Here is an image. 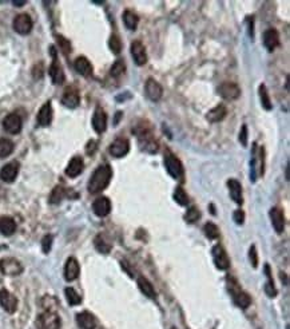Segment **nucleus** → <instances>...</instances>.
<instances>
[{
	"label": "nucleus",
	"instance_id": "1",
	"mask_svg": "<svg viewBox=\"0 0 290 329\" xmlns=\"http://www.w3.org/2000/svg\"><path fill=\"white\" fill-rule=\"evenodd\" d=\"M111 177H113V169L110 168V164H102V166H99L94 172L91 178H90L88 191L91 194H96L104 190L108 186V183H110Z\"/></svg>",
	"mask_w": 290,
	"mask_h": 329
},
{
	"label": "nucleus",
	"instance_id": "2",
	"mask_svg": "<svg viewBox=\"0 0 290 329\" xmlns=\"http://www.w3.org/2000/svg\"><path fill=\"white\" fill-rule=\"evenodd\" d=\"M62 321L56 312L44 311L37 320L38 329H60Z\"/></svg>",
	"mask_w": 290,
	"mask_h": 329
},
{
	"label": "nucleus",
	"instance_id": "3",
	"mask_svg": "<svg viewBox=\"0 0 290 329\" xmlns=\"http://www.w3.org/2000/svg\"><path fill=\"white\" fill-rule=\"evenodd\" d=\"M0 272L6 276H19L23 273V265L20 261L14 258V257H6L0 260Z\"/></svg>",
	"mask_w": 290,
	"mask_h": 329
},
{
	"label": "nucleus",
	"instance_id": "4",
	"mask_svg": "<svg viewBox=\"0 0 290 329\" xmlns=\"http://www.w3.org/2000/svg\"><path fill=\"white\" fill-rule=\"evenodd\" d=\"M165 166L170 177H173L174 179H180L184 177V166L180 163L178 158L171 153H167L165 155Z\"/></svg>",
	"mask_w": 290,
	"mask_h": 329
},
{
	"label": "nucleus",
	"instance_id": "5",
	"mask_svg": "<svg viewBox=\"0 0 290 329\" xmlns=\"http://www.w3.org/2000/svg\"><path fill=\"white\" fill-rule=\"evenodd\" d=\"M12 26H14V29L20 35H27V34L31 32V29H32V19L31 16L27 14H19L16 18L14 19V23H12Z\"/></svg>",
	"mask_w": 290,
	"mask_h": 329
},
{
	"label": "nucleus",
	"instance_id": "6",
	"mask_svg": "<svg viewBox=\"0 0 290 329\" xmlns=\"http://www.w3.org/2000/svg\"><path fill=\"white\" fill-rule=\"evenodd\" d=\"M0 307L3 308L7 313H15L18 309V299L10 293L7 289L0 290Z\"/></svg>",
	"mask_w": 290,
	"mask_h": 329
},
{
	"label": "nucleus",
	"instance_id": "7",
	"mask_svg": "<svg viewBox=\"0 0 290 329\" xmlns=\"http://www.w3.org/2000/svg\"><path fill=\"white\" fill-rule=\"evenodd\" d=\"M218 92L220 95L222 96L226 101H234V99L238 98L241 95V88L237 83H233V82H224L221 84L220 88H218Z\"/></svg>",
	"mask_w": 290,
	"mask_h": 329
},
{
	"label": "nucleus",
	"instance_id": "8",
	"mask_svg": "<svg viewBox=\"0 0 290 329\" xmlns=\"http://www.w3.org/2000/svg\"><path fill=\"white\" fill-rule=\"evenodd\" d=\"M213 261L215 264V267L220 269V271H226L230 267V260H229L228 253L225 252V249L221 245H215L213 248Z\"/></svg>",
	"mask_w": 290,
	"mask_h": 329
},
{
	"label": "nucleus",
	"instance_id": "9",
	"mask_svg": "<svg viewBox=\"0 0 290 329\" xmlns=\"http://www.w3.org/2000/svg\"><path fill=\"white\" fill-rule=\"evenodd\" d=\"M144 91H146L147 98L153 101V102H158L159 99L163 95V88H162L161 84L158 82L153 79V78H149L144 84Z\"/></svg>",
	"mask_w": 290,
	"mask_h": 329
},
{
	"label": "nucleus",
	"instance_id": "10",
	"mask_svg": "<svg viewBox=\"0 0 290 329\" xmlns=\"http://www.w3.org/2000/svg\"><path fill=\"white\" fill-rule=\"evenodd\" d=\"M130 51H131V56L134 59V62L138 64V66H144L147 63V54H146V48H144L143 43L140 41H134L131 43V47H130Z\"/></svg>",
	"mask_w": 290,
	"mask_h": 329
},
{
	"label": "nucleus",
	"instance_id": "11",
	"mask_svg": "<svg viewBox=\"0 0 290 329\" xmlns=\"http://www.w3.org/2000/svg\"><path fill=\"white\" fill-rule=\"evenodd\" d=\"M22 118L19 117L18 114H8L7 117L4 118L3 128L8 134H19L22 131Z\"/></svg>",
	"mask_w": 290,
	"mask_h": 329
},
{
	"label": "nucleus",
	"instance_id": "12",
	"mask_svg": "<svg viewBox=\"0 0 290 329\" xmlns=\"http://www.w3.org/2000/svg\"><path fill=\"white\" fill-rule=\"evenodd\" d=\"M130 150V142L126 138H118L110 145V154L115 158L125 157Z\"/></svg>",
	"mask_w": 290,
	"mask_h": 329
},
{
	"label": "nucleus",
	"instance_id": "13",
	"mask_svg": "<svg viewBox=\"0 0 290 329\" xmlns=\"http://www.w3.org/2000/svg\"><path fill=\"white\" fill-rule=\"evenodd\" d=\"M229 289H230V292H232V296H233V300H234V303L237 304L239 308L246 309V308L250 305V303H251L249 294H247L246 292H243L242 289L239 288L237 284H235V285H230L229 286Z\"/></svg>",
	"mask_w": 290,
	"mask_h": 329
},
{
	"label": "nucleus",
	"instance_id": "14",
	"mask_svg": "<svg viewBox=\"0 0 290 329\" xmlns=\"http://www.w3.org/2000/svg\"><path fill=\"white\" fill-rule=\"evenodd\" d=\"M19 174V163L18 162H10V163L4 164L2 170H0V179L4 182L11 183L14 182Z\"/></svg>",
	"mask_w": 290,
	"mask_h": 329
},
{
	"label": "nucleus",
	"instance_id": "15",
	"mask_svg": "<svg viewBox=\"0 0 290 329\" xmlns=\"http://www.w3.org/2000/svg\"><path fill=\"white\" fill-rule=\"evenodd\" d=\"M92 127L98 134L106 131L107 128V115L102 107H96L95 113L92 115Z\"/></svg>",
	"mask_w": 290,
	"mask_h": 329
},
{
	"label": "nucleus",
	"instance_id": "16",
	"mask_svg": "<svg viewBox=\"0 0 290 329\" xmlns=\"http://www.w3.org/2000/svg\"><path fill=\"white\" fill-rule=\"evenodd\" d=\"M52 55H54V62H52L51 67H50V77H51V81L54 84H62L64 82V73H63L62 66L59 64L58 59H56V54L54 52V47H51Z\"/></svg>",
	"mask_w": 290,
	"mask_h": 329
},
{
	"label": "nucleus",
	"instance_id": "17",
	"mask_svg": "<svg viewBox=\"0 0 290 329\" xmlns=\"http://www.w3.org/2000/svg\"><path fill=\"white\" fill-rule=\"evenodd\" d=\"M92 210L98 217H106L111 212V202L107 197L96 198L92 204Z\"/></svg>",
	"mask_w": 290,
	"mask_h": 329
},
{
	"label": "nucleus",
	"instance_id": "18",
	"mask_svg": "<svg viewBox=\"0 0 290 329\" xmlns=\"http://www.w3.org/2000/svg\"><path fill=\"white\" fill-rule=\"evenodd\" d=\"M279 35L276 29L269 28L264 32V46L269 52H273L278 47Z\"/></svg>",
	"mask_w": 290,
	"mask_h": 329
},
{
	"label": "nucleus",
	"instance_id": "19",
	"mask_svg": "<svg viewBox=\"0 0 290 329\" xmlns=\"http://www.w3.org/2000/svg\"><path fill=\"white\" fill-rule=\"evenodd\" d=\"M79 272H81L79 262L77 261V258L70 257L66 261V265H64V278H66L67 281H74L79 276Z\"/></svg>",
	"mask_w": 290,
	"mask_h": 329
},
{
	"label": "nucleus",
	"instance_id": "20",
	"mask_svg": "<svg viewBox=\"0 0 290 329\" xmlns=\"http://www.w3.org/2000/svg\"><path fill=\"white\" fill-rule=\"evenodd\" d=\"M79 102H81V98H79V94L75 88L68 87L64 90L62 96V103L64 106L68 107V109H75V107H78Z\"/></svg>",
	"mask_w": 290,
	"mask_h": 329
},
{
	"label": "nucleus",
	"instance_id": "21",
	"mask_svg": "<svg viewBox=\"0 0 290 329\" xmlns=\"http://www.w3.org/2000/svg\"><path fill=\"white\" fill-rule=\"evenodd\" d=\"M52 115H54V113H52L51 102H46L41 107L39 113H38V123H39V126H42V127L48 126L52 122Z\"/></svg>",
	"mask_w": 290,
	"mask_h": 329
},
{
	"label": "nucleus",
	"instance_id": "22",
	"mask_svg": "<svg viewBox=\"0 0 290 329\" xmlns=\"http://www.w3.org/2000/svg\"><path fill=\"white\" fill-rule=\"evenodd\" d=\"M138 141H139L140 150H143L150 154H154L158 151V142L155 141L153 133H151V134H147V136L139 137Z\"/></svg>",
	"mask_w": 290,
	"mask_h": 329
},
{
	"label": "nucleus",
	"instance_id": "23",
	"mask_svg": "<svg viewBox=\"0 0 290 329\" xmlns=\"http://www.w3.org/2000/svg\"><path fill=\"white\" fill-rule=\"evenodd\" d=\"M85 169V162L81 157H74L70 161V163L67 164L66 168V174L70 178H75V177L81 176L82 172Z\"/></svg>",
	"mask_w": 290,
	"mask_h": 329
},
{
	"label": "nucleus",
	"instance_id": "24",
	"mask_svg": "<svg viewBox=\"0 0 290 329\" xmlns=\"http://www.w3.org/2000/svg\"><path fill=\"white\" fill-rule=\"evenodd\" d=\"M270 219H272V225L277 233H282L285 229V217L281 209L273 208L270 210Z\"/></svg>",
	"mask_w": 290,
	"mask_h": 329
},
{
	"label": "nucleus",
	"instance_id": "25",
	"mask_svg": "<svg viewBox=\"0 0 290 329\" xmlns=\"http://www.w3.org/2000/svg\"><path fill=\"white\" fill-rule=\"evenodd\" d=\"M77 322L81 329H95L96 318L90 312H82L77 316Z\"/></svg>",
	"mask_w": 290,
	"mask_h": 329
},
{
	"label": "nucleus",
	"instance_id": "26",
	"mask_svg": "<svg viewBox=\"0 0 290 329\" xmlns=\"http://www.w3.org/2000/svg\"><path fill=\"white\" fill-rule=\"evenodd\" d=\"M229 190H230V197H232L233 201L238 205H242L243 202V195H242V186L241 183L237 181V179H229L228 182Z\"/></svg>",
	"mask_w": 290,
	"mask_h": 329
},
{
	"label": "nucleus",
	"instance_id": "27",
	"mask_svg": "<svg viewBox=\"0 0 290 329\" xmlns=\"http://www.w3.org/2000/svg\"><path fill=\"white\" fill-rule=\"evenodd\" d=\"M74 67L77 70V73H79L83 77H91L92 75L91 63H90V60L86 56H79V58L75 59Z\"/></svg>",
	"mask_w": 290,
	"mask_h": 329
},
{
	"label": "nucleus",
	"instance_id": "28",
	"mask_svg": "<svg viewBox=\"0 0 290 329\" xmlns=\"http://www.w3.org/2000/svg\"><path fill=\"white\" fill-rule=\"evenodd\" d=\"M16 232V222L10 216L0 217V233L3 236H12Z\"/></svg>",
	"mask_w": 290,
	"mask_h": 329
},
{
	"label": "nucleus",
	"instance_id": "29",
	"mask_svg": "<svg viewBox=\"0 0 290 329\" xmlns=\"http://www.w3.org/2000/svg\"><path fill=\"white\" fill-rule=\"evenodd\" d=\"M226 114H228V110L224 105H218L217 107H214L207 113V119L211 123H217V122H221L226 117Z\"/></svg>",
	"mask_w": 290,
	"mask_h": 329
},
{
	"label": "nucleus",
	"instance_id": "30",
	"mask_svg": "<svg viewBox=\"0 0 290 329\" xmlns=\"http://www.w3.org/2000/svg\"><path fill=\"white\" fill-rule=\"evenodd\" d=\"M138 286H139V289L142 290V293H143L144 296H147L149 299H155V297H157L154 286H153V284H151L147 278L144 277L138 278Z\"/></svg>",
	"mask_w": 290,
	"mask_h": 329
},
{
	"label": "nucleus",
	"instance_id": "31",
	"mask_svg": "<svg viewBox=\"0 0 290 329\" xmlns=\"http://www.w3.org/2000/svg\"><path fill=\"white\" fill-rule=\"evenodd\" d=\"M123 23L125 26L127 27V29H131V31H135L136 27H138V23H139V18L135 12L130 11V10H126L123 12Z\"/></svg>",
	"mask_w": 290,
	"mask_h": 329
},
{
	"label": "nucleus",
	"instance_id": "32",
	"mask_svg": "<svg viewBox=\"0 0 290 329\" xmlns=\"http://www.w3.org/2000/svg\"><path fill=\"white\" fill-rule=\"evenodd\" d=\"M132 133L139 138V137L151 134V133H153V127H151V124L147 121H139L132 127Z\"/></svg>",
	"mask_w": 290,
	"mask_h": 329
},
{
	"label": "nucleus",
	"instance_id": "33",
	"mask_svg": "<svg viewBox=\"0 0 290 329\" xmlns=\"http://www.w3.org/2000/svg\"><path fill=\"white\" fill-rule=\"evenodd\" d=\"M14 151V143L7 138H0V158H6L11 155Z\"/></svg>",
	"mask_w": 290,
	"mask_h": 329
},
{
	"label": "nucleus",
	"instance_id": "34",
	"mask_svg": "<svg viewBox=\"0 0 290 329\" xmlns=\"http://www.w3.org/2000/svg\"><path fill=\"white\" fill-rule=\"evenodd\" d=\"M260 99H261L262 107L265 110H272V101H270V96H269L268 88L265 84H261L260 86Z\"/></svg>",
	"mask_w": 290,
	"mask_h": 329
},
{
	"label": "nucleus",
	"instance_id": "35",
	"mask_svg": "<svg viewBox=\"0 0 290 329\" xmlns=\"http://www.w3.org/2000/svg\"><path fill=\"white\" fill-rule=\"evenodd\" d=\"M64 294H66V299L70 305H79L82 303V297L78 294L77 290L74 288H66Z\"/></svg>",
	"mask_w": 290,
	"mask_h": 329
},
{
	"label": "nucleus",
	"instance_id": "36",
	"mask_svg": "<svg viewBox=\"0 0 290 329\" xmlns=\"http://www.w3.org/2000/svg\"><path fill=\"white\" fill-rule=\"evenodd\" d=\"M203 233L210 240H215V238L220 237V229H218L217 225H214L211 222L206 223L205 226H203Z\"/></svg>",
	"mask_w": 290,
	"mask_h": 329
},
{
	"label": "nucleus",
	"instance_id": "37",
	"mask_svg": "<svg viewBox=\"0 0 290 329\" xmlns=\"http://www.w3.org/2000/svg\"><path fill=\"white\" fill-rule=\"evenodd\" d=\"M64 197H66V189L62 186H56L54 187V190L50 195V202L51 204H59Z\"/></svg>",
	"mask_w": 290,
	"mask_h": 329
},
{
	"label": "nucleus",
	"instance_id": "38",
	"mask_svg": "<svg viewBox=\"0 0 290 329\" xmlns=\"http://www.w3.org/2000/svg\"><path fill=\"white\" fill-rule=\"evenodd\" d=\"M125 71H126V64L123 60H117V62H115L110 69L111 77H114V78H119L121 75H123V74H125Z\"/></svg>",
	"mask_w": 290,
	"mask_h": 329
},
{
	"label": "nucleus",
	"instance_id": "39",
	"mask_svg": "<svg viewBox=\"0 0 290 329\" xmlns=\"http://www.w3.org/2000/svg\"><path fill=\"white\" fill-rule=\"evenodd\" d=\"M174 200L176 201V204H179L182 206H186L189 204L188 194L182 187H176L175 191H174Z\"/></svg>",
	"mask_w": 290,
	"mask_h": 329
},
{
	"label": "nucleus",
	"instance_id": "40",
	"mask_svg": "<svg viewBox=\"0 0 290 329\" xmlns=\"http://www.w3.org/2000/svg\"><path fill=\"white\" fill-rule=\"evenodd\" d=\"M94 244H95L96 250H98V252H100V253H103V254H107V253H108L111 250V245H110V244H107V242L104 241V238H103L102 236H98V237L95 238Z\"/></svg>",
	"mask_w": 290,
	"mask_h": 329
},
{
	"label": "nucleus",
	"instance_id": "41",
	"mask_svg": "<svg viewBox=\"0 0 290 329\" xmlns=\"http://www.w3.org/2000/svg\"><path fill=\"white\" fill-rule=\"evenodd\" d=\"M42 307H43L46 311L55 312L56 307H58V301L52 296H44L43 299H42Z\"/></svg>",
	"mask_w": 290,
	"mask_h": 329
},
{
	"label": "nucleus",
	"instance_id": "42",
	"mask_svg": "<svg viewBox=\"0 0 290 329\" xmlns=\"http://www.w3.org/2000/svg\"><path fill=\"white\" fill-rule=\"evenodd\" d=\"M108 46H110V50L114 54H121L122 51V42H121V38L118 37V35H111L110 41H108Z\"/></svg>",
	"mask_w": 290,
	"mask_h": 329
},
{
	"label": "nucleus",
	"instance_id": "43",
	"mask_svg": "<svg viewBox=\"0 0 290 329\" xmlns=\"http://www.w3.org/2000/svg\"><path fill=\"white\" fill-rule=\"evenodd\" d=\"M199 217H201V213H199L198 208H195V206H191V208L189 209V212L186 213V219H188V222L190 223L198 221Z\"/></svg>",
	"mask_w": 290,
	"mask_h": 329
},
{
	"label": "nucleus",
	"instance_id": "44",
	"mask_svg": "<svg viewBox=\"0 0 290 329\" xmlns=\"http://www.w3.org/2000/svg\"><path fill=\"white\" fill-rule=\"evenodd\" d=\"M269 281L266 282V285H265V292L268 294L269 297H276L277 296V289L274 286V282H273L272 278H268Z\"/></svg>",
	"mask_w": 290,
	"mask_h": 329
},
{
	"label": "nucleus",
	"instance_id": "45",
	"mask_svg": "<svg viewBox=\"0 0 290 329\" xmlns=\"http://www.w3.org/2000/svg\"><path fill=\"white\" fill-rule=\"evenodd\" d=\"M52 246V236H44V238L42 240V249L44 253H48L51 250Z\"/></svg>",
	"mask_w": 290,
	"mask_h": 329
},
{
	"label": "nucleus",
	"instance_id": "46",
	"mask_svg": "<svg viewBox=\"0 0 290 329\" xmlns=\"http://www.w3.org/2000/svg\"><path fill=\"white\" fill-rule=\"evenodd\" d=\"M249 258H250V262H251V265H253V268H257L258 267V254H257V249H256V246L254 245L250 248Z\"/></svg>",
	"mask_w": 290,
	"mask_h": 329
},
{
	"label": "nucleus",
	"instance_id": "47",
	"mask_svg": "<svg viewBox=\"0 0 290 329\" xmlns=\"http://www.w3.org/2000/svg\"><path fill=\"white\" fill-rule=\"evenodd\" d=\"M239 142L242 146H247V126L246 124H242L241 127V131H239Z\"/></svg>",
	"mask_w": 290,
	"mask_h": 329
},
{
	"label": "nucleus",
	"instance_id": "48",
	"mask_svg": "<svg viewBox=\"0 0 290 329\" xmlns=\"http://www.w3.org/2000/svg\"><path fill=\"white\" fill-rule=\"evenodd\" d=\"M58 42H59V44H60V47H62V50L64 54H68V52H71V44H70V42L67 41V39H64L63 37H58Z\"/></svg>",
	"mask_w": 290,
	"mask_h": 329
},
{
	"label": "nucleus",
	"instance_id": "49",
	"mask_svg": "<svg viewBox=\"0 0 290 329\" xmlns=\"http://www.w3.org/2000/svg\"><path fill=\"white\" fill-rule=\"evenodd\" d=\"M233 218H234V222L237 223V225H242V223L245 222V213H243L242 210H235Z\"/></svg>",
	"mask_w": 290,
	"mask_h": 329
},
{
	"label": "nucleus",
	"instance_id": "50",
	"mask_svg": "<svg viewBox=\"0 0 290 329\" xmlns=\"http://www.w3.org/2000/svg\"><path fill=\"white\" fill-rule=\"evenodd\" d=\"M32 75L35 78H37V79H39V78H42V75H43V64H42V63H39V70L37 69V66L33 67Z\"/></svg>",
	"mask_w": 290,
	"mask_h": 329
},
{
	"label": "nucleus",
	"instance_id": "51",
	"mask_svg": "<svg viewBox=\"0 0 290 329\" xmlns=\"http://www.w3.org/2000/svg\"><path fill=\"white\" fill-rule=\"evenodd\" d=\"M96 142L95 141H90L87 145V147H86V153L87 154H94V151L96 150Z\"/></svg>",
	"mask_w": 290,
	"mask_h": 329
},
{
	"label": "nucleus",
	"instance_id": "52",
	"mask_svg": "<svg viewBox=\"0 0 290 329\" xmlns=\"http://www.w3.org/2000/svg\"><path fill=\"white\" fill-rule=\"evenodd\" d=\"M12 4H15V6H24L26 2H12Z\"/></svg>",
	"mask_w": 290,
	"mask_h": 329
}]
</instances>
